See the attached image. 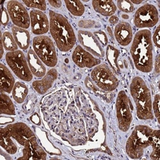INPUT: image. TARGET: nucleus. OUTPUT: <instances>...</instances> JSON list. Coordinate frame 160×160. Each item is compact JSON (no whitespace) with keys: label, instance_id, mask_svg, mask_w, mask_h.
I'll use <instances>...</instances> for the list:
<instances>
[{"label":"nucleus","instance_id":"obj_1","mask_svg":"<svg viewBox=\"0 0 160 160\" xmlns=\"http://www.w3.org/2000/svg\"><path fill=\"white\" fill-rule=\"evenodd\" d=\"M2 148L12 159H46V152L39 145L32 130L24 123L18 122L1 128Z\"/></svg>","mask_w":160,"mask_h":160},{"label":"nucleus","instance_id":"obj_2","mask_svg":"<svg viewBox=\"0 0 160 160\" xmlns=\"http://www.w3.org/2000/svg\"><path fill=\"white\" fill-rule=\"evenodd\" d=\"M159 130L148 126H137L127 140L126 152L133 159L159 160Z\"/></svg>","mask_w":160,"mask_h":160},{"label":"nucleus","instance_id":"obj_3","mask_svg":"<svg viewBox=\"0 0 160 160\" xmlns=\"http://www.w3.org/2000/svg\"><path fill=\"white\" fill-rule=\"evenodd\" d=\"M130 52L135 68L143 73L153 69V46L151 33L149 30L138 31L132 41Z\"/></svg>","mask_w":160,"mask_h":160},{"label":"nucleus","instance_id":"obj_4","mask_svg":"<svg viewBox=\"0 0 160 160\" xmlns=\"http://www.w3.org/2000/svg\"><path fill=\"white\" fill-rule=\"evenodd\" d=\"M49 31L57 46L62 52H68L74 46L76 37L72 26L63 15L50 10Z\"/></svg>","mask_w":160,"mask_h":160},{"label":"nucleus","instance_id":"obj_5","mask_svg":"<svg viewBox=\"0 0 160 160\" xmlns=\"http://www.w3.org/2000/svg\"><path fill=\"white\" fill-rule=\"evenodd\" d=\"M130 93L135 101L137 115L140 120H152V103L149 88L144 80L139 77H135L130 84Z\"/></svg>","mask_w":160,"mask_h":160},{"label":"nucleus","instance_id":"obj_6","mask_svg":"<svg viewBox=\"0 0 160 160\" xmlns=\"http://www.w3.org/2000/svg\"><path fill=\"white\" fill-rule=\"evenodd\" d=\"M33 48L38 57L49 68L57 64L58 57L56 49L52 40L46 35H39L33 39Z\"/></svg>","mask_w":160,"mask_h":160},{"label":"nucleus","instance_id":"obj_7","mask_svg":"<svg viewBox=\"0 0 160 160\" xmlns=\"http://www.w3.org/2000/svg\"><path fill=\"white\" fill-rule=\"evenodd\" d=\"M5 60L12 71L24 82H31L33 74L30 69L28 61L21 50L8 52Z\"/></svg>","mask_w":160,"mask_h":160},{"label":"nucleus","instance_id":"obj_8","mask_svg":"<svg viewBox=\"0 0 160 160\" xmlns=\"http://www.w3.org/2000/svg\"><path fill=\"white\" fill-rule=\"evenodd\" d=\"M90 76L94 83L104 91H113L119 85L118 79L106 64H99L96 66L91 72Z\"/></svg>","mask_w":160,"mask_h":160},{"label":"nucleus","instance_id":"obj_9","mask_svg":"<svg viewBox=\"0 0 160 160\" xmlns=\"http://www.w3.org/2000/svg\"><path fill=\"white\" fill-rule=\"evenodd\" d=\"M116 115L119 129L128 131L132 121L131 103L124 90L118 92L116 101Z\"/></svg>","mask_w":160,"mask_h":160},{"label":"nucleus","instance_id":"obj_10","mask_svg":"<svg viewBox=\"0 0 160 160\" xmlns=\"http://www.w3.org/2000/svg\"><path fill=\"white\" fill-rule=\"evenodd\" d=\"M159 21V14L156 7L151 4L140 7L135 12L134 24L141 29L152 28Z\"/></svg>","mask_w":160,"mask_h":160},{"label":"nucleus","instance_id":"obj_11","mask_svg":"<svg viewBox=\"0 0 160 160\" xmlns=\"http://www.w3.org/2000/svg\"><path fill=\"white\" fill-rule=\"evenodd\" d=\"M7 8L12 22L16 26L24 29L30 27V15L21 3L18 1H9L7 2Z\"/></svg>","mask_w":160,"mask_h":160},{"label":"nucleus","instance_id":"obj_12","mask_svg":"<svg viewBox=\"0 0 160 160\" xmlns=\"http://www.w3.org/2000/svg\"><path fill=\"white\" fill-rule=\"evenodd\" d=\"M78 37L79 43L83 47V48L92 55L99 58L104 57L105 52L94 33L88 31L80 30L78 32Z\"/></svg>","mask_w":160,"mask_h":160},{"label":"nucleus","instance_id":"obj_13","mask_svg":"<svg viewBox=\"0 0 160 160\" xmlns=\"http://www.w3.org/2000/svg\"><path fill=\"white\" fill-rule=\"evenodd\" d=\"M72 59L79 68H92L101 63V60L96 58L91 53L84 49L81 46H77L74 49Z\"/></svg>","mask_w":160,"mask_h":160},{"label":"nucleus","instance_id":"obj_14","mask_svg":"<svg viewBox=\"0 0 160 160\" xmlns=\"http://www.w3.org/2000/svg\"><path fill=\"white\" fill-rule=\"evenodd\" d=\"M32 32L36 35H44L49 30V20L42 11L33 10L30 13Z\"/></svg>","mask_w":160,"mask_h":160},{"label":"nucleus","instance_id":"obj_15","mask_svg":"<svg viewBox=\"0 0 160 160\" xmlns=\"http://www.w3.org/2000/svg\"><path fill=\"white\" fill-rule=\"evenodd\" d=\"M114 35L117 42L122 46H128L132 41V30L129 23L122 21L117 24Z\"/></svg>","mask_w":160,"mask_h":160},{"label":"nucleus","instance_id":"obj_16","mask_svg":"<svg viewBox=\"0 0 160 160\" xmlns=\"http://www.w3.org/2000/svg\"><path fill=\"white\" fill-rule=\"evenodd\" d=\"M57 77V71L55 69H51L48 71L42 79L36 80L33 82V88L39 94H44L51 88Z\"/></svg>","mask_w":160,"mask_h":160},{"label":"nucleus","instance_id":"obj_17","mask_svg":"<svg viewBox=\"0 0 160 160\" xmlns=\"http://www.w3.org/2000/svg\"><path fill=\"white\" fill-rule=\"evenodd\" d=\"M27 61L33 75L37 78H42L46 75V67L33 49H30L28 51Z\"/></svg>","mask_w":160,"mask_h":160},{"label":"nucleus","instance_id":"obj_18","mask_svg":"<svg viewBox=\"0 0 160 160\" xmlns=\"http://www.w3.org/2000/svg\"><path fill=\"white\" fill-rule=\"evenodd\" d=\"M0 74H1V82H0V89L1 92L10 94L12 92L16 84L15 78L13 76L10 71L3 64H0Z\"/></svg>","mask_w":160,"mask_h":160},{"label":"nucleus","instance_id":"obj_19","mask_svg":"<svg viewBox=\"0 0 160 160\" xmlns=\"http://www.w3.org/2000/svg\"><path fill=\"white\" fill-rule=\"evenodd\" d=\"M12 32L19 48L22 50H26L29 48L30 35L28 30L14 26L12 28Z\"/></svg>","mask_w":160,"mask_h":160},{"label":"nucleus","instance_id":"obj_20","mask_svg":"<svg viewBox=\"0 0 160 160\" xmlns=\"http://www.w3.org/2000/svg\"><path fill=\"white\" fill-rule=\"evenodd\" d=\"M92 4L95 11L103 16H112L117 10V7L113 1L94 0Z\"/></svg>","mask_w":160,"mask_h":160},{"label":"nucleus","instance_id":"obj_21","mask_svg":"<svg viewBox=\"0 0 160 160\" xmlns=\"http://www.w3.org/2000/svg\"><path fill=\"white\" fill-rule=\"evenodd\" d=\"M12 97L14 101L19 103H22L28 94V87L21 82H16L12 90Z\"/></svg>","mask_w":160,"mask_h":160},{"label":"nucleus","instance_id":"obj_22","mask_svg":"<svg viewBox=\"0 0 160 160\" xmlns=\"http://www.w3.org/2000/svg\"><path fill=\"white\" fill-rule=\"evenodd\" d=\"M119 56L118 51L113 47L112 46H108L106 48V58L110 65L111 68L117 74H119L121 72L119 65L118 63V58Z\"/></svg>","mask_w":160,"mask_h":160},{"label":"nucleus","instance_id":"obj_23","mask_svg":"<svg viewBox=\"0 0 160 160\" xmlns=\"http://www.w3.org/2000/svg\"><path fill=\"white\" fill-rule=\"evenodd\" d=\"M1 114L15 115L16 109L11 99L3 92H1Z\"/></svg>","mask_w":160,"mask_h":160},{"label":"nucleus","instance_id":"obj_24","mask_svg":"<svg viewBox=\"0 0 160 160\" xmlns=\"http://www.w3.org/2000/svg\"><path fill=\"white\" fill-rule=\"evenodd\" d=\"M65 6L74 16H82L85 12V7L80 1H64Z\"/></svg>","mask_w":160,"mask_h":160},{"label":"nucleus","instance_id":"obj_25","mask_svg":"<svg viewBox=\"0 0 160 160\" xmlns=\"http://www.w3.org/2000/svg\"><path fill=\"white\" fill-rule=\"evenodd\" d=\"M2 42L4 49L9 52L15 51L18 49V46L14 36L9 32H5L2 35Z\"/></svg>","mask_w":160,"mask_h":160},{"label":"nucleus","instance_id":"obj_26","mask_svg":"<svg viewBox=\"0 0 160 160\" xmlns=\"http://www.w3.org/2000/svg\"><path fill=\"white\" fill-rule=\"evenodd\" d=\"M117 7L120 10L125 13H131L135 10L134 5L128 0H119L117 2Z\"/></svg>","mask_w":160,"mask_h":160},{"label":"nucleus","instance_id":"obj_27","mask_svg":"<svg viewBox=\"0 0 160 160\" xmlns=\"http://www.w3.org/2000/svg\"><path fill=\"white\" fill-rule=\"evenodd\" d=\"M22 2L26 7L41 11H45L47 8L46 2L45 1H22Z\"/></svg>","mask_w":160,"mask_h":160},{"label":"nucleus","instance_id":"obj_28","mask_svg":"<svg viewBox=\"0 0 160 160\" xmlns=\"http://www.w3.org/2000/svg\"><path fill=\"white\" fill-rule=\"evenodd\" d=\"M159 95L158 94L155 96L154 102L152 103V112H154V114L156 118L158 120V122L159 123Z\"/></svg>","mask_w":160,"mask_h":160},{"label":"nucleus","instance_id":"obj_29","mask_svg":"<svg viewBox=\"0 0 160 160\" xmlns=\"http://www.w3.org/2000/svg\"><path fill=\"white\" fill-rule=\"evenodd\" d=\"M94 36L98 40L99 43H101L103 46H106L108 44V38L104 32L102 31H98L94 33Z\"/></svg>","mask_w":160,"mask_h":160},{"label":"nucleus","instance_id":"obj_30","mask_svg":"<svg viewBox=\"0 0 160 160\" xmlns=\"http://www.w3.org/2000/svg\"><path fill=\"white\" fill-rule=\"evenodd\" d=\"M96 25V21L92 20H82L78 23V26L82 28H92L95 27Z\"/></svg>","mask_w":160,"mask_h":160},{"label":"nucleus","instance_id":"obj_31","mask_svg":"<svg viewBox=\"0 0 160 160\" xmlns=\"http://www.w3.org/2000/svg\"><path fill=\"white\" fill-rule=\"evenodd\" d=\"M152 40L154 44L157 48L160 47V40H159V26H158L157 28L156 29L153 37H152Z\"/></svg>","mask_w":160,"mask_h":160},{"label":"nucleus","instance_id":"obj_32","mask_svg":"<svg viewBox=\"0 0 160 160\" xmlns=\"http://www.w3.org/2000/svg\"><path fill=\"white\" fill-rule=\"evenodd\" d=\"M9 15L5 8H2V24L3 26H6L9 21Z\"/></svg>","mask_w":160,"mask_h":160},{"label":"nucleus","instance_id":"obj_33","mask_svg":"<svg viewBox=\"0 0 160 160\" xmlns=\"http://www.w3.org/2000/svg\"><path fill=\"white\" fill-rule=\"evenodd\" d=\"M48 2L51 6L56 8H59L62 7V2L60 1V0H57V1H48Z\"/></svg>","mask_w":160,"mask_h":160},{"label":"nucleus","instance_id":"obj_34","mask_svg":"<svg viewBox=\"0 0 160 160\" xmlns=\"http://www.w3.org/2000/svg\"><path fill=\"white\" fill-rule=\"evenodd\" d=\"M155 72L158 74L159 73V56L158 55L155 59V64H154Z\"/></svg>","mask_w":160,"mask_h":160},{"label":"nucleus","instance_id":"obj_35","mask_svg":"<svg viewBox=\"0 0 160 160\" xmlns=\"http://www.w3.org/2000/svg\"><path fill=\"white\" fill-rule=\"evenodd\" d=\"M119 19H118V18L116 16H112L110 17V18L109 19V22L110 23L112 24H117L118 23Z\"/></svg>","mask_w":160,"mask_h":160},{"label":"nucleus","instance_id":"obj_36","mask_svg":"<svg viewBox=\"0 0 160 160\" xmlns=\"http://www.w3.org/2000/svg\"><path fill=\"white\" fill-rule=\"evenodd\" d=\"M131 2L132 4H136V5H138L142 3L143 2L142 1H136V0H132V1H131Z\"/></svg>","mask_w":160,"mask_h":160},{"label":"nucleus","instance_id":"obj_37","mask_svg":"<svg viewBox=\"0 0 160 160\" xmlns=\"http://www.w3.org/2000/svg\"><path fill=\"white\" fill-rule=\"evenodd\" d=\"M122 18H124V19H128L129 18V16H128V15H122Z\"/></svg>","mask_w":160,"mask_h":160},{"label":"nucleus","instance_id":"obj_38","mask_svg":"<svg viewBox=\"0 0 160 160\" xmlns=\"http://www.w3.org/2000/svg\"><path fill=\"white\" fill-rule=\"evenodd\" d=\"M107 30H108V32L110 33V35L111 36H112V30H111V29H110V28H109V27H108V28H107Z\"/></svg>","mask_w":160,"mask_h":160}]
</instances>
